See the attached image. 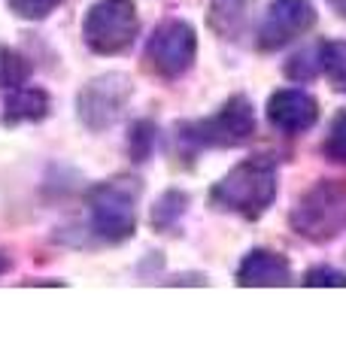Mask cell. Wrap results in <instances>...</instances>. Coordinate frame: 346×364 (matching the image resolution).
<instances>
[{
	"label": "cell",
	"mask_w": 346,
	"mask_h": 364,
	"mask_svg": "<svg viewBox=\"0 0 346 364\" xmlns=\"http://www.w3.org/2000/svg\"><path fill=\"white\" fill-rule=\"evenodd\" d=\"M276 195V167L271 158H246L231 173L216 182L210 200L219 210L240 213L246 219H258L273 203Z\"/></svg>",
	"instance_id": "1"
},
{
	"label": "cell",
	"mask_w": 346,
	"mask_h": 364,
	"mask_svg": "<svg viewBox=\"0 0 346 364\" xmlns=\"http://www.w3.org/2000/svg\"><path fill=\"white\" fill-rule=\"evenodd\" d=\"M292 228L313 243L334 240L346 231V186L322 179L292 210Z\"/></svg>",
	"instance_id": "2"
},
{
	"label": "cell",
	"mask_w": 346,
	"mask_h": 364,
	"mask_svg": "<svg viewBox=\"0 0 346 364\" xmlns=\"http://www.w3.org/2000/svg\"><path fill=\"white\" fill-rule=\"evenodd\" d=\"M88 213L103 240L125 243L137 228V188L128 179L100 182L88 195Z\"/></svg>",
	"instance_id": "3"
},
{
	"label": "cell",
	"mask_w": 346,
	"mask_h": 364,
	"mask_svg": "<svg viewBox=\"0 0 346 364\" xmlns=\"http://www.w3.org/2000/svg\"><path fill=\"white\" fill-rule=\"evenodd\" d=\"M252 131H256V116H252V107L246 97H231L210 119L179 124V136L189 146H198V149H206V146H216V149L240 146L249 140Z\"/></svg>",
	"instance_id": "4"
},
{
	"label": "cell",
	"mask_w": 346,
	"mask_h": 364,
	"mask_svg": "<svg viewBox=\"0 0 346 364\" xmlns=\"http://www.w3.org/2000/svg\"><path fill=\"white\" fill-rule=\"evenodd\" d=\"M140 18L131 0H98L85 16V43L100 55H119L137 40Z\"/></svg>",
	"instance_id": "5"
},
{
	"label": "cell",
	"mask_w": 346,
	"mask_h": 364,
	"mask_svg": "<svg viewBox=\"0 0 346 364\" xmlns=\"http://www.w3.org/2000/svg\"><path fill=\"white\" fill-rule=\"evenodd\" d=\"M194 52H198L194 28L182 18H167V21H161V25L155 28V33L149 37L146 61L158 76L177 79L192 67Z\"/></svg>",
	"instance_id": "6"
},
{
	"label": "cell",
	"mask_w": 346,
	"mask_h": 364,
	"mask_svg": "<svg viewBox=\"0 0 346 364\" xmlns=\"http://www.w3.org/2000/svg\"><path fill=\"white\" fill-rule=\"evenodd\" d=\"M131 97V79L122 73L98 76L79 91V119L91 131H103L122 116L125 104Z\"/></svg>",
	"instance_id": "7"
},
{
	"label": "cell",
	"mask_w": 346,
	"mask_h": 364,
	"mask_svg": "<svg viewBox=\"0 0 346 364\" xmlns=\"http://www.w3.org/2000/svg\"><path fill=\"white\" fill-rule=\"evenodd\" d=\"M316 25L313 0H273L258 25V46L261 49H280L292 43Z\"/></svg>",
	"instance_id": "8"
},
{
	"label": "cell",
	"mask_w": 346,
	"mask_h": 364,
	"mask_svg": "<svg viewBox=\"0 0 346 364\" xmlns=\"http://www.w3.org/2000/svg\"><path fill=\"white\" fill-rule=\"evenodd\" d=\"M268 119L276 131L283 134H301L313 128L319 119V104L307 91L298 88H283L268 100Z\"/></svg>",
	"instance_id": "9"
},
{
	"label": "cell",
	"mask_w": 346,
	"mask_h": 364,
	"mask_svg": "<svg viewBox=\"0 0 346 364\" xmlns=\"http://www.w3.org/2000/svg\"><path fill=\"white\" fill-rule=\"evenodd\" d=\"M240 286H285L292 279V267L288 261L268 249H256L243 258V264L237 270Z\"/></svg>",
	"instance_id": "10"
},
{
	"label": "cell",
	"mask_w": 346,
	"mask_h": 364,
	"mask_svg": "<svg viewBox=\"0 0 346 364\" xmlns=\"http://www.w3.org/2000/svg\"><path fill=\"white\" fill-rule=\"evenodd\" d=\"M49 112V95L40 88H16L6 97V124L16 122H40Z\"/></svg>",
	"instance_id": "11"
},
{
	"label": "cell",
	"mask_w": 346,
	"mask_h": 364,
	"mask_svg": "<svg viewBox=\"0 0 346 364\" xmlns=\"http://www.w3.org/2000/svg\"><path fill=\"white\" fill-rule=\"evenodd\" d=\"M319 52H322V70H325L328 82L346 95V40L322 43Z\"/></svg>",
	"instance_id": "12"
},
{
	"label": "cell",
	"mask_w": 346,
	"mask_h": 364,
	"mask_svg": "<svg viewBox=\"0 0 346 364\" xmlns=\"http://www.w3.org/2000/svg\"><path fill=\"white\" fill-rule=\"evenodd\" d=\"M246 18V0H216L213 4V25L219 33H237Z\"/></svg>",
	"instance_id": "13"
},
{
	"label": "cell",
	"mask_w": 346,
	"mask_h": 364,
	"mask_svg": "<svg viewBox=\"0 0 346 364\" xmlns=\"http://www.w3.org/2000/svg\"><path fill=\"white\" fill-rule=\"evenodd\" d=\"M28 76H31L28 61L16 49L0 46V88H19V85H25Z\"/></svg>",
	"instance_id": "14"
},
{
	"label": "cell",
	"mask_w": 346,
	"mask_h": 364,
	"mask_svg": "<svg viewBox=\"0 0 346 364\" xmlns=\"http://www.w3.org/2000/svg\"><path fill=\"white\" fill-rule=\"evenodd\" d=\"M182 210H186V195H179V191H167V195H161L158 203H155L152 225L155 228H170L182 215Z\"/></svg>",
	"instance_id": "15"
},
{
	"label": "cell",
	"mask_w": 346,
	"mask_h": 364,
	"mask_svg": "<svg viewBox=\"0 0 346 364\" xmlns=\"http://www.w3.org/2000/svg\"><path fill=\"white\" fill-rule=\"evenodd\" d=\"M322 70V52H319V46L316 49H307V52H298L292 61L285 64V73L298 79V82H307V79H313L316 73Z\"/></svg>",
	"instance_id": "16"
},
{
	"label": "cell",
	"mask_w": 346,
	"mask_h": 364,
	"mask_svg": "<svg viewBox=\"0 0 346 364\" xmlns=\"http://www.w3.org/2000/svg\"><path fill=\"white\" fill-rule=\"evenodd\" d=\"M325 155L331 161L346 164V109L337 112L331 122V131H328V140H325Z\"/></svg>",
	"instance_id": "17"
},
{
	"label": "cell",
	"mask_w": 346,
	"mask_h": 364,
	"mask_svg": "<svg viewBox=\"0 0 346 364\" xmlns=\"http://www.w3.org/2000/svg\"><path fill=\"white\" fill-rule=\"evenodd\" d=\"M61 0H9V9L21 18H46Z\"/></svg>",
	"instance_id": "18"
},
{
	"label": "cell",
	"mask_w": 346,
	"mask_h": 364,
	"mask_svg": "<svg viewBox=\"0 0 346 364\" xmlns=\"http://www.w3.org/2000/svg\"><path fill=\"white\" fill-rule=\"evenodd\" d=\"M155 128L149 122H137L134 124V134H131V149H134V158L137 161H143V158L149 155V146H152V140H155V134H152Z\"/></svg>",
	"instance_id": "19"
},
{
	"label": "cell",
	"mask_w": 346,
	"mask_h": 364,
	"mask_svg": "<svg viewBox=\"0 0 346 364\" xmlns=\"http://www.w3.org/2000/svg\"><path fill=\"white\" fill-rule=\"evenodd\" d=\"M304 286H346V273L331 267H313L304 273Z\"/></svg>",
	"instance_id": "20"
},
{
	"label": "cell",
	"mask_w": 346,
	"mask_h": 364,
	"mask_svg": "<svg viewBox=\"0 0 346 364\" xmlns=\"http://www.w3.org/2000/svg\"><path fill=\"white\" fill-rule=\"evenodd\" d=\"M328 4H331V6L337 9V13H340V16L346 18V0H328Z\"/></svg>",
	"instance_id": "21"
},
{
	"label": "cell",
	"mask_w": 346,
	"mask_h": 364,
	"mask_svg": "<svg viewBox=\"0 0 346 364\" xmlns=\"http://www.w3.org/2000/svg\"><path fill=\"white\" fill-rule=\"evenodd\" d=\"M6 267H9V261H6V258H4V255H0V273H4V270H6Z\"/></svg>",
	"instance_id": "22"
}]
</instances>
